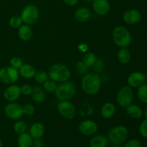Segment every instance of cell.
Listing matches in <instances>:
<instances>
[{"label":"cell","instance_id":"1","mask_svg":"<svg viewBox=\"0 0 147 147\" xmlns=\"http://www.w3.org/2000/svg\"><path fill=\"white\" fill-rule=\"evenodd\" d=\"M82 89L88 95L98 93L101 87V79L97 73H88L85 74L81 81Z\"/></svg>","mask_w":147,"mask_h":147},{"label":"cell","instance_id":"2","mask_svg":"<svg viewBox=\"0 0 147 147\" xmlns=\"http://www.w3.org/2000/svg\"><path fill=\"white\" fill-rule=\"evenodd\" d=\"M48 76L56 83H63L68 80L70 77V71L68 67L61 63L53 65L49 70Z\"/></svg>","mask_w":147,"mask_h":147},{"label":"cell","instance_id":"3","mask_svg":"<svg viewBox=\"0 0 147 147\" xmlns=\"http://www.w3.org/2000/svg\"><path fill=\"white\" fill-rule=\"evenodd\" d=\"M113 40L117 46L126 47L131 42V34L127 28L123 26H117L113 31Z\"/></svg>","mask_w":147,"mask_h":147},{"label":"cell","instance_id":"4","mask_svg":"<svg viewBox=\"0 0 147 147\" xmlns=\"http://www.w3.org/2000/svg\"><path fill=\"white\" fill-rule=\"evenodd\" d=\"M55 95L57 98L60 100H69L73 98L76 93V86L75 83L67 80L63 82L57 86L55 90Z\"/></svg>","mask_w":147,"mask_h":147},{"label":"cell","instance_id":"5","mask_svg":"<svg viewBox=\"0 0 147 147\" xmlns=\"http://www.w3.org/2000/svg\"><path fill=\"white\" fill-rule=\"evenodd\" d=\"M129 136V130L124 126H117L112 128L108 134V140L113 145H121L124 143Z\"/></svg>","mask_w":147,"mask_h":147},{"label":"cell","instance_id":"6","mask_svg":"<svg viewBox=\"0 0 147 147\" xmlns=\"http://www.w3.org/2000/svg\"><path fill=\"white\" fill-rule=\"evenodd\" d=\"M40 11L38 8L33 4L25 6L21 12V18L26 24H34L38 20Z\"/></svg>","mask_w":147,"mask_h":147},{"label":"cell","instance_id":"7","mask_svg":"<svg viewBox=\"0 0 147 147\" xmlns=\"http://www.w3.org/2000/svg\"><path fill=\"white\" fill-rule=\"evenodd\" d=\"M20 73L17 69L11 66H5L0 69V81L5 84H13L17 81Z\"/></svg>","mask_w":147,"mask_h":147},{"label":"cell","instance_id":"8","mask_svg":"<svg viewBox=\"0 0 147 147\" xmlns=\"http://www.w3.org/2000/svg\"><path fill=\"white\" fill-rule=\"evenodd\" d=\"M134 93L130 86H123L116 95V101L118 104L123 108H126L132 103Z\"/></svg>","mask_w":147,"mask_h":147},{"label":"cell","instance_id":"9","mask_svg":"<svg viewBox=\"0 0 147 147\" xmlns=\"http://www.w3.org/2000/svg\"><path fill=\"white\" fill-rule=\"evenodd\" d=\"M59 113L66 119H72L76 116V109L74 105L69 100H63L57 104Z\"/></svg>","mask_w":147,"mask_h":147},{"label":"cell","instance_id":"10","mask_svg":"<svg viewBox=\"0 0 147 147\" xmlns=\"http://www.w3.org/2000/svg\"><path fill=\"white\" fill-rule=\"evenodd\" d=\"M4 114L11 120H18L23 116L22 107L18 103L10 102L4 108Z\"/></svg>","mask_w":147,"mask_h":147},{"label":"cell","instance_id":"11","mask_svg":"<svg viewBox=\"0 0 147 147\" xmlns=\"http://www.w3.org/2000/svg\"><path fill=\"white\" fill-rule=\"evenodd\" d=\"M78 129L84 136H93L97 132L98 125L92 120H85L79 124Z\"/></svg>","mask_w":147,"mask_h":147},{"label":"cell","instance_id":"12","mask_svg":"<svg viewBox=\"0 0 147 147\" xmlns=\"http://www.w3.org/2000/svg\"><path fill=\"white\" fill-rule=\"evenodd\" d=\"M146 80V76L139 71L133 72L131 73L127 78V83L129 86L133 88H138L144 84Z\"/></svg>","mask_w":147,"mask_h":147},{"label":"cell","instance_id":"13","mask_svg":"<svg viewBox=\"0 0 147 147\" xmlns=\"http://www.w3.org/2000/svg\"><path fill=\"white\" fill-rule=\"evenodd\" d=\"M123 20L126 24H137L142 20V14L140 11L134 9H130L126 10L123 14Z\"/></svg>","mask_w":147,"mask_h":147},{"label":"cell","instance_id":"14","mask_svg":"<svg viewBox=\"0 0 147 147\" xmlns=\"http://www.w3.org/2000/svg\"><path fill=\"white\" fill-rule=\"evenodd\" d=\"M21 95L20 87L17 85L8 86L4 91V98L9 102H14L20 98Z\"/></svg>","mask_w":147,"mask_h":147},{"label":"cell","instance_id":"15","mask_svg":"<svg viewBox=\"0 0 147 147\" xmlns=\"http://www.w3.org/2000/svg\"><path fill=\"white\" fill-rule=\"evenodd\" d=\"M110 4L108 0H93V9L98 15L104 16L110 11Z\"/></svg>","mask_w":147,"mask_h":147},{"label":"cell","instance_id":"16","mask_svg":"<svg viewBox=\"0 0 147 147\" xmlns=\"http://www.w3.org/2000/svg\"><path fill=\"white\" fill-rule=\"evenodd\" d=\"M91 17L90 9L87 7H80L76 10L75 13V17L78 22L81 23L86 22L88 21Z\"/></svg>","mask_w":147,"mask_h":147},{"label":"cell","instance_id":"17","mask_svg":"<svg viewBox=\"0 0 147 147\" xmlns=\"http://www.w3.org/2000/svg\"><path fill=\"white\" fill-rule=\"evenodd\" d=\"M32 35V29L29 24H22L18 28V36L23 41H29Z\"/></svg>","mask_w":147,"mask_h":147},{"label":"cell","instance_id":"18","mask_svg":"<svg viewBox=\"0 0 147 147\" xmlns=\"http://www.w3.org/2000/svg\"><path fill=\"white\" fill-rule=\"evenodd\" d=\"M45 132V127L42 123H34L31 126L30 129V134L33 139L41 138Z\"/></svg>","mask_w":147,"mask_h":147},{"label":"cell","instance_id":"19","mask_svg":"<svg viewBox=\"0 0 147 147\" xmlns=\"http://www.w3.org/2000/svg\"><path fill=\"white\" fill-rule=\"evenodd\" d=\"M116 113V106L111 102L104 103L100 108V115L104 119H110Z\"/></svg>","mask_w":147,"mask_h":147},{"label":"cell","instance_id":"20","mask_svg":"<svg viewBox=\"0 0 147 147\" xmlns=\"http://www.w3.org/2000/svg\"><path fill=\"white\" fill-rule=\"evenodd\" d=\"M33 138L28 133L20 134L17 138V144L19 147H32Z\"/></svg>","mask_w":147,"mask_h":147},{"label":"cell","instance_id":"21","mask_svg":"<svg viewBox=\"0 0 147 147\" xmlns=\"http://www.w3.org/2000/svg\"><path fill=\"white\" fill-rule=\"evenodd\" d=\"M30 96L32 99L37 103H42L45 100V93L44 90L39 86L32 88V91Z\"/></svg>","mask_w":147,"mask_h":147},{"label":"cell","instance_id":"22","mask_svg":"<svg viewBox=\"0 0 147 147\" xmlns=\"http://www.w3.org/2000/svg\"><path fill=\"white\" fill-rule=\"evenodd\" d=\"M19 73L24 78H32L36 73V70L31 65L25 64L19 69Z\"/></svg>","mask_w":147,"mask_h":147},{"label":"cell","instance_id":"23","mask_svg":"<svg viewBox=\"0 0 147 147\" xmlns=\"http://www.w3.org/2000/svg\"><path fill=\"white\" fill-rule=\"evenodd\" d=\"M109 140L103 135H96L90 141V147H107Z\"/></svg>","mask_w":147,"mask_h":147},{"label":"cell","instance_id":"24","mask_svg":"<svg viewBox=\"0 0 147 147\" xmlns=\"http://www.w3.org/2000/svg\"><path fill=\"white\" fill-rule=\"evenodd\" d=\"M126 109L127 114L133 119H139L143 115V111L137 105L131 104Z\"/></svg>","mask_w":147,"mask_h":147},{"label":"cell","instance_id":"25","mask_svg":"<svg viewBox=\"0 0 147 147\" xmlns=\"http://www.w3.org/2000/svg\"><path fill=\"white\" fill-rule=\"evenodd\" d=\"M117 57L118 60L121 64L126 65L131 61V54L126 47H122V48H121V50H119Z\"/></svg>","mask_w":147,"mask_h":147},{"label":"cell","instance_id":"26","mask_svg":"<svg viewBox=\"0 0 147 147\" xmlns=\"http://www.w3.org/2000/svg\"><path fill=\"white\" fill-rule=\"evenodd\" d=\"M96 59L97 58H96V56L94 53H91V52H88L84 55L82 62L84 63L86 67H93L95 62L96 61Z\"/></svg>","mask_w":147,"mask_h":147},{"label":"cell","instance_id":"27","mask_svg":"<svg viewBox=\"0 0 147 147\" xmlns=\"http://www.w3.org/2000/svg\"><path fill=\"white\" fill-rule=\"evenodd\" d=\"M137 95L141 101L147 103V84H142L138 87Z\"/></svg>","mask_w":147,"mask_h":147},{"label":"cell","instance_id":"28","mask_svg":"<svg viewBox=\"0 0 147 147\" xmlns=\"http://www.w3.org/2000/svg\"><path fill=\"white\" fill-rule=\"evenodd\" d=\"M43 87L44 89L48 93H55L57 89V85L56 83V82H55L53 80H48L47 79L44 83H43Z\"/></svg>","mask_w":147,"mask_h":147},{"label":"cell","instance_id":"29","mask_svg":"<svg viewBox=\"0 0 147 147\" xmlns=\"http://www.w3.org/2000/svg\"><path fill=\"white\" fill-rule=\"evenodd\" d=\"M48 74L43 70L36 71L35 75L34 76V80L37 83H44L48 79Z\"/></svg>","mask_w":147,"mask_h":147},{"label":"cell","instance_id":"30","mask_svg":"<svg viewBox=\"0 0 147 147\" xmlns=\"http://www.w3.org/2000/svg\"><path fill=\"white\" fill-rule=\"evenodd\" d=\"M27 129V125L25 122L22 121H18L16 122L14 125V130L18 134H22L26 132Z\"/></svg>","mask_w":147,"mask_h":147},{"label":"cell","instance_id":"31","mask_svg":"<svg viewBox=\"0 0 147 147\" xmlns=\"http://www.w3.org/2000/svg\"><path fill=\"white\" fill-rule=\"evenodd\" d=\"M22 20L20 16H13L9 21V24L13 29H18L22 24Z\"/></svg>","mask_w":147,"mask_h":147},{"label":"cell","instance_id":"32","mask_svg":"<svg viewBox=\"0 0 147 147\" xmlns=\"http://www.w3.org/2000/svg\"><path fill=\"white\" fill-rule=\"evenodd\" d=\"M23 62L21 58L18 57H12L10 59V66L13 67L14 68L20 69L22 66Z\"/></svg>","mask_w":147,"mask_h":147},{"label":"cell","instance_id":"33","mask_svg":"<svg viewBox=\"0 0 147 147\" xmlns=\"http://www.w3.org/2000/svg\"><path fill=\"white\" fill-rule=\"evenodd\" d=\"M93 67V69H94L95 73H100L105 67L104 61L102 59H96V61L95 62Z\"/></svg>","mask_w":147,"mask_h":147},{"label":"cell","instance_id":"34","mask_svg":"<svg viewBox=\"0 0 147 147\" xmlns=\"http://www.w3.org/2000/svg\"><path fill=\"white\" fill-rule=\"evenodd\" d=\"M22 111L23 115H26V116H32L33 113H34V107L33 105L30 104V103H27L25 104L22 107Z\"/></svg>","mask_w":147,"mask_h":147},{"label":"cell","instance_id":"35","mask_svg":"<svg viewBox=\"0 0 147 147\" xmlns=\"http://www.w3.org/2000/svg\"><path fill=\"white\" fill-rule=\"evenodd\" d=\"M139 133L141 136L147 138V119L144 120L139 126Z\"/></svg>","mask_w":147,"mask_h":147},{"label":"cell","instance_id":"36","mask_svg":"<svg viewBox=\"0 0 147 147\" xmlns=\"http://www.w3.org/2000/svg\"><path fill=\"white\" fill-rule=\"evenodd\" d=\"M76 70H77V72L80 74H86L88 72V67H86L84 63L83 62H78L77 63V65H76Z\"/></svg>","mask_w":147,"mask_h":147},{"label":"cell","instance_id":"37","mask_svg":"<svg viewBox=\"0 0 147 147\" xmlns=\"http://www.w3.org/2000/svg\"><path fill=\"white\" fill-rule=\"evenodd\" d=\"M21 93H22L24 96H30L32 91V87L30 85L24 84L20 87Z\"/></svg>","mask_w":147,"mask_h":147},{"label":"cell","instance_id":"38","mask_svg":"<svg viewBox=\"0 0 147 147\" xmlns=\"http://www.w3.org/2000/svg\"><path fill=\"white\" fill-rule=\"evenodd\" d=\"M123 147H142L141 142L137 139H131L127 142Z\"/></svg>","mask_w":147,"mask_h":147},{"label":"cell","instance_id":"39","mask_svg":"<svg viewBox=\"0 0 147 147\" xmlns=\"http://www.w3.org/2000/svg\"><path fill=\"white\" fill-rule=\"evenodd\" d=\"M33 146L34 147H43L44 146V142L41 138L38 139H34L33 141Z\"/></svg>","mask_w":147,"mask_h":147},{"label":"cell","instance_id":"40","mask_svg":"<svg viewBox=\"0 0 147 147\" xmlns=\"http://www.w3.org/2000/svg\"><path fill=\"white\" fill-rule=\"evenodd\" d=\"M63 1L68 6H74L78 4V0H63Z\"/></svg>","mask_w":147,"mask_h":147},{"label":"cell","instance_id":"41","mask_svg":"<svg viewBox=\"0 0 147 147\" xmlns=\"http://www.w3.org/2000/svg\"><path fill=\"white\" fill-rule=\"evenodd\" d=\"M78 49L81 52L85 53V52H86L88 50V46L86 44H80L78 46Z\"/></svg>","mask_w":147,"mask_h":147},{"label":"cell","instance_id":"42","mask_svg":"<svg viewBox=\"0 0 147 147\" xmlns=\"http://www.w3.org/2000/svg\"><path fill=\"white\" fill-rule=\"evenodd\" d=\"M143 113H144V115L145 117H146V119H147V109L144 111V112Z\"/></svg>","mask_w":147,"mask_h":147},{"label":"cell","instance_id":"43","mask_svg":"<svg viewBox=\"0 0 147 147\" xmlns=\"http://www.w3.org/2000/svg\"><path fill=\"white\" fill-rule=\"evenodd\" d=\"M111 147H122V146H121L120 145H113V146H112Z\"/></svg>","mask_w":147,"mask_h":147},{"label":"cell","instance_id":"44","mask_svg":"<svg viewBox=\"0 0 147 147\" xmlns=\"http://www.w3.org/2000/svg\"><path fill=\"white\" fill-rule=\"evenodd\" d=\"M0 147H2V142H1V139H0Z\"/></svg>","mask_w":147,"mask_h":147},{"label":"cell","instance_id":"45","mask_svg":"<svg viewBox=\"0 0 147 147\" xmlns=\"http://www.w3.org/2000/svg\"><path fill=\"white\" fill-rule=\"evenodd\" d=\"M86 1H88V2H90V1H93V0H86Z\"/></svg>","mask_w":147,"mask_h":147},{"label":"cell","instance_id":"46","mask_svg":"<svg viewBox=\"0 0 147 147\" xmlns=\"http://www.w3.org/2000/svg\"><path fill=\"white\" fill-rule=\"evenodd\" d=\"M146 79L147 80V73H146Z\"/></svg>","mask_w":147,"mask_h":147}]
</instances>
